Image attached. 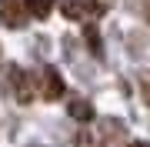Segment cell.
<instances>
[{
	"mask_svg": "<svg viewBox=\"0 0 150 147\" xmlns=\"http://www.w3.org/2000/svg\"><path fill=\"white\" fill-rule=\"evenodd\" d=\"M27 0H0V20L7 23V27H23L27 23Z\"/></svg>",
	"mask_w": 150,
	"mask_h": 147,
	"instance_id": "1",
	"label": "cell"
},
{
	"mask_svg": "<svg viewBox=\"0 0 150 147\" xmlns=\"http://www.w3.org/2000/svg\"><path fill=\"white\" fill-rule=\"evenodd\" d=\"M64 13L74 17V20H80V17H97V13H103V7L93 4V0H64Z\"/></svg>",
	"mask_w": 150,
	"mask_h": 147,
	"instance_id": "2",
	"label": "cell"
},
{
	"mask_svg": "<svg viewBox=\"0 0 150 147\" xmlns=\"http://www.w3.org/2000/svg\"><path fill=\"white\" fill-rule=\"evenodd\" d=\"M40 80H43V97H47V100L64 97V77H60L54 67H43V70H40Z\"/></svg>",
	"mask_w": 150,
	"mask_h": 147,
	"instance_id": "3",
	"label": "cell"
},
{
	"mask_svg": "<svg viewBox=\"0 0 150 147\" xmlns=\"http://www.w3.org/2000/svg\"><path fill=\"white\" fill-rule=\"evenodd\" d=\"M10 80H13V97L20 104H30L33 100V87H30V77L20 70V67H10Z\"/></svg>",
	"mask_w": 150,
	"mask_h": 147,
	"instance_id": "4",
	"label": "cell"
},
{
	"mask_svg": "<svg viewBox=\"0 0 150 147\" xmlns=\"http://www.w3.org/2000/svg\"><path fill=\"white\" fill-rule=\"evenodd\" d=\"M70 117L74 120H93V104L90 100H70Z\"/></svg>",
	"mask_w": 150,
	"mask_h": 147,
	"instance_id": "5",
	"label": "cell"
},
{
	"mask_svg": "<svg viewBox=\"0 0 150 147\" xmlns=\"http://www.w3.org/2000/svg\"><path fill=\"white\" fill-rule=\"evenodd\" d=\"M33 7V17H47L50 13V0H27V10Z\"/></svg>",
	"mask_w": 150,
	"mask_h": 147,
	"instance_id": "6",
	"label": "cell"
},
{
	"mask_svg": "<svg viewBox=\"0 0 150 147\" xmlns=\"http://www.w3.org/2000/svg\"><path fill=\"white\" fill-rule=\"evenodd\" d=\"M144 100L150 104V77H147V80H144Z\"/></svg>",
	"mask_w": 150,
	"mask_h": 147,
	"instance_id": "7",
	"label": "cell"
},
{
	"mask_svg": "<svg viewBox=\"0 0 150 147\" xmlns=\"http://www.w3.org/2000/svg\"><path fill=\"white\" fill-rule=\"evenodd\" d=\"M127 147H150V144H144V141H134V144H127Z\"/></svg>",
	"mask_w": 150,
	"mask_h": 147,
	"instance_id": "8",
	"label": "cell"
},
{
	"mask_svg": "<svg viewBox=\"0 0 150 147\" xmlns=\"http://www.w3.org/2000/svg\"><path fill=\"white\" fill-rule=\"evenodd\" d=\"M147 17H150V0H147Z\"/></svg>",
	"mask_w": 150,
	"mask_h": 147,
	"instance_id": "9",
	"label": "cell"
}]
</instances>
